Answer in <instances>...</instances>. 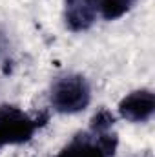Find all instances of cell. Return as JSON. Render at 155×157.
<instances>
[{"label":"cell","mask_w":155,"mask_h":157,"mask_svg":"<svg viewBox=\"0 0 155 157\" xmlns=\"http://www.w3.org/2000/svg\"><path fill=\"white\" fill-rule=\"evenodd\" d=\"M47 113L29 115L18 106H0V150L6 146L24 144L47 122Z\"/></svg>","instance_id":"6da1fadb"},{"label":"cell","mask_w":155,"mask_h":157,"mask_svg":"<svg viewBox=\"0 0 155 157\" xmlns=\"http://www.w3.org/2000/svg\"><path fill=\"white\" fill-rule=\"evenodd\" d=\"M51 108L59 113H78L84 112L91 102V90L84 75L66 73L53 80L49 93Z\"/></svg>","instance_id":"7a4b0ae2"},{"label":"cell","mask_w":155,"mask_h":157,"mask_svg":"<svg viewBox=\"0 0 155 157\" xmlns=\"http://www.w3.org/2000/svg\"><path fill=\"white\" fill-rule=\"evenodd\" d=\"M119 137L113 130H86L78 132L66 143L55 157H115Z\"/></svg>","instance_id":"3957f363"},{"label":"cell","mask_w":155,"mask_h":157,"mask_svg":"<svg viewBox=\"0 0 155 157\" xmlns=\"http://www.w3.org/2000/svg\"><path fill=\"white\" fill-rule=\"evenodd\" d=\"M155 113V93L152 90H135L120 99L119 115L130 122H146Z\"/></svg>","instance_id":"277c9868"},{"label":"cell","mask_w":155,"mask_h":157,"mask_svg":"<svg viewBox=\"0 0 155 157\" xmlns=\"http://www.w3.org/2000/svg\"><path fill=\"white\" fill-rule=\"evenodd\" d=\"M97 18V0H64V20L70 31H86Z\"/></svg>","instance_id":"5b68a950"},{"label":"cell","mask_w":155,"mask_h":157,"mask_svg":"<svg viewBox=\"0 0 155 157\" xmlns=\"http://www.w3.org/2000/svg\"><path fill=\"white\" fill-rule=\"evenodd\" d=\"M135 4L137 0H97V13L100 18L112 22L124 17Z\"/></svg>","instance_id":"8992f818"}]
</instances>
